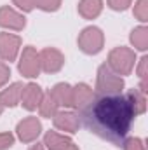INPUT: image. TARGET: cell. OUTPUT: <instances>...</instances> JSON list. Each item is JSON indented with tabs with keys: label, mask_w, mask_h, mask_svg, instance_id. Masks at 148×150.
I'll use <instances>...</instances> for the list:
<instances>
[{
	"label": "cell",
	"mask_w": 148,
	"mask_h": 150,
	"mask_svg": "<svg viewBox=\"0 0 148 150\" xmlns=\"http://www.w3.org/2000/svg\"><path fill=\"white\" fill-rule=\"evenodd\" d=\"M131 4L132 0H108V7L113 11H125Z\"/></svg>",
	"instance_id": "484cf974"
},
{
	"label": "cell",
	"mask_w": 148,
	"mask_h": 150,
	"mask_svg": "<svg viewBox=\"0 0 148 150\" xmlns=\"http://www.w3.org/2000/svg\"><path fill=\"white\" fill-rule=\"evenodd\" d=\"M51 96L54 98V101L58 103V107H72V86L66 84V82H59L56 84L51 91Z\"/></svg>",
	"instance_id": "5bb4252c"
},
{
	"label": "cell",
	"mask_w": 148,
	"mask_h": 150,
	"mask_svg": "<svg viewBox=\"0 0 148 150\" xmlns=\"http://www.w3.org/2000/svg\"><path fill=\"white\" fill-rule=\"evenodd\" d=\"M70 143H73L65 133H58V131H47L44 136V147L47 150H61L68 147Z\"/></svg>",
	"instance_id": "9a60e30c"
},
{
	"label": "cell",
	"mask_w": 148,
	"mask_h": 150,
	"mask_svg": "<svg viewBox=\"0 0 148 150\" xmlns=\"http://www.w3.org/2000/svg\"><path fill=\"white\" fill-rule=\"evenodd\" d=\"M21 93H23V84L21 82H14V84L7 86L5 89L0 91V107L2 108L16 107L21 100Z\"/></svg>",
	"instance_id": "4fadbf2b"
},
{
	"label": "cell",
	"mask_w": 148,
	"mask_h": 150,
	"mask_svg": "<svg viewBox=\"0 0 148 150\" xmlns=\"http://www.w3.org/2000/svg\"><path fill=\"white\" fill-rule=\"evenodd\" d=\"M125 98H127V101H129V105H131L134 115H140V113H143L147 110V94L141 93L138 87L136 89H131L125 94Z\"/></svg>",
	"instance_id": "e0dca14e"
},
{
	"label": "cell",
	"mask_w": 148,
	"mask_h": 150,
	"mask_svg": "<svg viewBox=\"0 0 148 150\" xmlns=\"http://www.w3.org/2000/svg\"><path fill=\"white\" fill-rule=\"evenodd\" d=\"M103 11V0H80L78 2V14L85 19H94Z\"/></svg>",
	"instance_id": "2e32d148"
},
{
	"label": "cell",
	"mask_w": 148,
	"mask_h": 150,
	"mask_svg": "<svg viewBox=\"0 0 148 150\" xmlns=\"http://www.w3.org/2000/svg\"><path fill=\"white\" fill-rule=\"evenodd\" d=\"M134 63H136V52L124 45L111 49L108 54V61H106V65L120 77L131 74L134 68Z\"/></svg>",
	"instance_id": "7a4b0ae2"
},
{
	"label": "cell",
	"mask_w": 148,
	"mask_h": 150,
	"mask_svg": "<svg viewBox=\"0 0 148 150\" xmlns=\"http://www.w3.org/2000/svg\"><path fill=\"white\" fill-rule=\"evenodd\" d=\"M122 89L124 79L115 74L106 63L101 65L96 77V94H122Z\"/></svg>",
	"instance_id": "3957f363"
},
{
	"label": "cell",
	"mask_w": 148,
	"mask_h": 150,
	"mask_svg": "<svg viewBox=\"0 0 148 150\" xmlns=\"http://www.w3.org/2000/svg\"><path fill=\"white\" fill-rule=\"evenodd\" d=\"M21 47V38L14 33H7L2 32L0 33V59L2 61H14L18 58Z\"/></svg>",
	"instance_id": "9c48e42d"
},
{
	"label": "cell",
	"mask_w": 148,
	"mask_h": 150,
	"mask_svg": "<svg viewBox=\"0 0 148 150\" xmlns=\"http://www.w3.org/2000/svg\"><path fill=\"white\" fill-rule=\"evenodd\" d=\"M58 110H59V107H58V103L54 101V98L51 96V93H44V96H42V100H40V105H38L40 115L45 117V119H51V117L56 115Z\"/></svg>",
	"instance_id": "ac0fdd59"
},
{
	"label": "cell",
	"mask_w": 148,
	"mask_h": 150,
	"mask_svg": "<svg viewBox=\"0 0 148 150\" xmlns=\"http://www.w3.org/2000/svg\"><path fill=\"white\" fill-rule=\"evenodd\" d=\"M52 122H54V127L63 131V133H68V134H73L78 131L80 127V117L77 112L72 110H58L56 115L52 117Z\"/></svg>",
	"instance_id": "ba28073f"
},
{
	"label": "cell",
	"mask_w": 148,
	"mask_h": 150,
	"mask_svg": "<svg viewBox=\"0 0 148 150\" xmlns=\"http://www.w3.org/2000/svg\"><path fill=\"white\" fill-rule=\"evenodd\" d=\"M77 44L85 54H98L105 45V35L98 26H87L80 32Z\"/></svg>",
	"instance_id": "277c9868"
},
{
	"label": "cell",
	"mask_w": 148,
	"mask_h": 150,
	"mask_svg": "<svg viewBox=\"0 0 148 150\" xmlns=\"http://www.w3.org/2000/svg\"><path fill=\"white\" fill-rule=\"evenodd\" d=\"M0 26L7 28V30L19 32L26 26V18L21 12H18L16 9L4 5V7H0Z\"/></svg>",
	"instance_id": "30bf717a"
},
{
	"label": "cell",
	"mask_w": 148,
	"mask_h": 150,
	"mask_svg": "<svg viewBox=\"0 0 148 150\" xmlns=\"http://www.w3.org/2000/svg\"><path fill=\"white\" fill-rule=\"evenodd\" d=\"M42 96H44L42 87L38 84H35V82H30V84L23 86V93H21L19 103L23 105V108H26V110L32 112V110H37L38 108Z\"/></svg>",
	"instance_id": "8fae6325"
},
{
	"label": "cell",
	"mask_w": 148,
	"mask_h": 150,
	"mask_svg": "<svg viewBox=\"0 0 148 150\" xmlns=\"http://www.w3.org/2000/svg\"><path fill=\"white\" fill-rule=\"evenodd\" d=\"M30 150H45V147H44V143H37V145H33Z\"/></svg>",
	"instance_id": "4316f807"
},
{
	"label": "cell",
	"mask_w": 148,
	"mask_h": 150,
	"mask_svg": "<svg viewBox=\"0 0 148 150\" xmlns=\"http://www.w3.org/2000/svg\"><path fill=\"white\" fill-rule=\"evenodd\" d=\"M61 5V0H35V7L42 9L45 12H54Z\"/></svg>",
	"instance_id": "44dd1931"
},
{
	"label": "cell",
	"mask_w": 148,
	"mask_h": 150,
	"mask_svg": "<svg viewBox=\"0 0 148 150\" xmlns=\"http://www.w3.org/2000/svg\"><path fill=\"white\" fill-rule=\"evenodd\" d=\"M134 16L141 23H147L148 21V0H138L134 4Z\"/></svg>",
	"instance_id": "ffe728a7"
},
{
	"label": "cell",
	"mask_w": 148,
	"mask_h": 150,
	"mask_svg": "<svg viewBox=\"0 0 148 150\" xmlns=\"http://www.w3.org/2000/svg\"><path fill=\"white\" fill-rule=\"evenodd\" d=\"M122 147H124V150H147L145 142L141 138H125Z\"/></svg>",
	"instance_id": "7402d4cb"
},
{
	"label": "cell",
	"mask_w": 148,
	"mask_h": 150,
	"mask_svg": "<svg viewBox=\"0 0 148 150\" xmlns=\"http://www.w3.org/2000/svg\"><path fill=\"white\" fill-rule=\"evenodd\" d=\"M14 5L18 9H21L23 12H32L35 9V0H12Z\"/></svg>",
	"instance_id": "d4e9b609"
},
{
	"label": "cell",
	"mask_w": 148,
	"mask_h": 150,
	"mask_svg": "<svg viewBox=\"0 0 148 150\" xmlns=\"http://www.w3.org/2000/svg\"><path fill=\"white\" fill-rule=\"evenodd\" d=\"M19 74L26 79H35L40 74V59H38V51L32 45H26L21 52L19 58Z\"/></svg>",
	"instance_id": "5b68a950"
},
{
	"label": "cell",
	"mask_w": 148,
	"mask_h": 150,
	"mask_svg": "<svg viewBox=\"0 0 148 150\" xmlns=\"http://www.w3.org/2000/svg\"><path fill=\"white\" fill-rule=\"evenodd\" d=\"M131 44L134 45V49L138 51H147L148 49V28L147 26H138L131 32Z\"/></svg>",
	"instance_id": "d6986e66"
},
{
	"label": "cell",
	"mask_w": 148,
	"mask_h": 150,
	"mask_svg": "<svg viewBox=\"0 0 148 150\" xmlns=\"http://www.w3.org/2000/svg\"><path fill=\"white\" fill-rule=\"evenodd\" d=\"M9 77H11V68L5 61H0V89L9 82Z\"/></svg>",
	"instance_id": "cb8c5ba5"
},
{
	"label": "cell",
	"mask_w": 148,
	"mask_h": 150,
	"mask_svg": "<svg viewBox=\"0 0 148 150\" xmlns=\"http://www.w3.org/2000/svg\"><path fill=\"white\" fill-rule=\"evenodd\" d=\"M80 122L96 136L120 147L131 131L134 112L124 94H94L80 110Z\"/></svg>",
	"instance_id": "6da1fadb"
},
{
	"label": "cell",
	"mask_w": 148,
	"mask_h": 150,
	"mask_svg": "<svg viewBox=\"0 0 148 150\" xmlns=\"http://www.w3.org/2000/svg\"><path fill=\"white\" fill-rule=\"evenodd\" d=\"M38 59H40V70H44L45 74H56L65 65V56L56 47H45V49H42L38 52Z\"/></svg>",
	"instance_id": "8992f818"
},
{
	"label": "cell",
	"mask_w": 148,
	"mask_h": 150,
	"mask_svg": "<svg viewBox=\"0 0 148 150\" xmlns=\"http://www.w3.org/2000/svg\"><path fill=\"white\" fill-rule=\"evenodd\" d=\"M42 133V124L37 117H26L16 126V134L23 143L35 142Z\"/></svg>",
	"instance_id": "52a82bcc"
},
{
	"label": "cell",
	"mask_w": 148,
	"mask_h": 150,
	"mask_svg": "<svg viewBox=\"0 0 148 150\" xmlns=\"http://www.w3.org/2000/svg\"><path fill=\"white\" fill-rule=\"evenodd\" d=\"M61 150H80V149H78V147H77L75 143H70L68 147H65V149H61Z\"/></svg>",
	"instance_id": "83f0119b"
},
{
	"label": "cell",
	"mask_w": 148,
	"mask_h": 150,
	"mask_svg": "<svg viewBox=\"0 0 148 150\" xmlns=\"http://www.w3.org/2000/svg\"><path fill=\"white\" fill-rule=\"evenodd\" d=\"M14 145V134L12 133H0V150H7Z\"/></svg>",
	"instance_id": "603a6c76"
},
{
	"label": "cell",
	"mask_w": 148,
	"mask_h": 150,
	"mask_svg": "<svg viewBox=\"0 0 148 150\" xmlns=\"http://www.w3.org/2000/svg\"><path fill=\"white\" fill-rule=\"evenodd\" d=\"M0 115H2V107H0Z\"/></svg>",
	"instance_id": "f1b7e54d"
},
{
	"label": "cell",
	"mask_w": 148,
	"mask_h": 150,
	"mask_svg": "<svg viewBox=\"0 0 148 150\" xmlns=\"http://www.w3.org/2000/svg\"><path fill=\"white\" fill-rule=\"evenodd\" d=\"M94 94L96 93L92 91V87H89L84 82L73 86L72 87V108H75L77 113H78L82 108H85L91 103V100L94 98Z\"/></svg>",
	"instance_id": "7c38bea8"
}]
</instances>
